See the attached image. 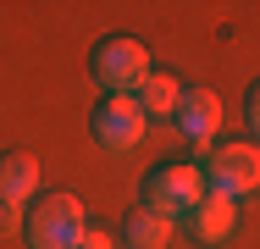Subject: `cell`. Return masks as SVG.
Here are the masks:
<instances>
[{
  "label": "cell",
  "instance_id": "cell-1",
  "mask_svg": "<svg viewBox=\"0 0 260 249\" xmlns=\"http://www.w3.org/2000/svg\"><path fill=\"white\" fill-rule=\"evenodd\" d=\"M78 233H83V205L67 189H50V194L28 199V222H22L28 249H72Z\"/></svg>",
  "mask_w": 260,
  "mask_h": 249
},
{
  "label": "cell",
  "instance_id": "cell-2",
  "mask_svg": "<svg viewBox=\"0 0 260 249\" xmlns=\"http://www.w3.org/2000/svg\"><path fill=\"white\" fill-rule=\"evenodd\" d=\"M200 183H205V194H221V199L255 194V183H260L255 139H244V144H210L205 161H200Z\"/></svg>",
  "mask_w": 260,
  "mask_h": 249
},
{
  "label": "cell",
  "instance_id": "cell-3",
  "mask_svg": "<svg viewBox=\"0 0 260 249\" xmlns=\"http://www.w3.org/2000/svg\"><path fill=\"white\" fill-rule=\"evenodd\" d=\"M200 194H205V183H200V166L194 161H155L150 177H144V210H155L166 222L188 216L200 205Z\"/></svg>",
  "mask_w": 260,
  "mask_h": 249
},
{
  "label": "cell",
  "instance_id": "cell-4",
  "mask_svg": "<svg viewBox=\"0 0 260 249\" xmlns=\"http://www.w3.org/2000/svg\"><path fill=\"white\" fill-rule=\"evenodd\" d=\"M89 72H94V83H100L105 95H127L150 72V50H144V39H133V34H105L100 45L89 50Z\"/></svg>",
  "mask_w": 260,
  "mask_h": 249
},
{
  "label": "cell",
  "instance_id": "cell-5",
  "mask_svg": "<svg viewBox=\"0 0 260 249\" xmlns=\"http://www.w3.org/2000/svg\"><path fill=\"white\" fill-rule=\"evenodd\" d=\"M144 116H139V105H133V95H105L94 100V116H89V133H94V144L105 149H133L139 139H144Z\"/></svg>",
  "mask_w": 260,
  "mask_h": 249
},
{
  "label": "cell",
  "instance_id": "cell-6",
  "mask_svg": "<svg viewBox=\"0 0 260 249\" xmlns=\"http://www.w3.org/2000/svg\"><path fill=\"white\" fill-rule=\"evenodd\" d=\"M172 122H177V133L188 139V144H205L216 139V128H221V100L210 95V89H183L177 95V111H172Z\"/></svg>",
  "mask_w": 260,
  "mask_h": 249
},
{
  "label": "cell",
  "instance_id": "cell-7",
  "mask_svg": "<svg viewBox=\"0 0 260 249\" xmlns=\"http://www.w3.org/2000/svg\"><path fill=\"white\" fill-rule=\"evenodd\" d=\"M34 189H39V161L28 149H6L0 155V205L17 210V205L34 199Z\"/></svg>",
  "mask_w": 260,
  "mask_h": 249
},
{
  "label": "cell",
  "instance_id": "cell-8",
  "mask_svg": "<svg viewBox=\"0 0 260 249\" xmlns=\"http://www.w3.org/2000/svg\"><path fill=\"white\" fill-rule=\"evenodd\" d=\"M188 222H194V238L200 244H227L233 227H238V205L221 199V194H200V205L188 210Z\"/></svg>",
  "mask_w": 260,
  "mask_h": 249
},
{
  "label": "cell",
  "instance_id": "cell-9",
  "mask_svg": "<svg viewBox=\"0 0 260 249\" xmlns=\"http://www.w3.org/2000/svg\"><path fill=\"white\" fill-rule=\"evenodd\" d=\"M127 95H133V105H139V116L150 122V116H172V111H177V95H183V83H177L172 72H144V78H139Z\"/></svg>",
  "mask_w": 260,
  "mask_h": 249
},
{
  "label": "cell",
  "instance_id": "cell-10",
  "mask_svg": "<svg viewBox=\"0 0 260 249\" xmlns=\"http://www.w3.org/2000/svg\"><path fill=\"white\" fill-rule=\"evenodd\" d=\"M122 244L127 249H166L172 244V222L155 216V210H144V205H133L122 216Z\"/></svg>",
  "mask_w": 260,
  "mask_h": 249
},
{
  "label": "cell",
  "instance_id": "cell-11",
  "mask_svg": "<svg viewBox=\"0 0 260 249\" xmlns=\"http://www.w3.org/2000/svg\"><path fill=\"white\" fill-rule=\"evenodd\" d=\"M72 249H116V238H111L105 227H89V222H83V233H78V244H72Z\"/></svg>",
  "mask_w": 260,
  "mask_h": 249
},
{
  "label": "cell",
  "instance_id": "cell-12",
  "mask_svg": "<svg viewBox=\"0 0 260 249\" xmlns=\"http://www.w3.org/2000/svg\"><path fill=\"white\" fill-rule=\"evenodd\" d=\"M255 100H260V89H249V95H244V122H249V133L260 128V105H255Z\"/></svg>",
  "mask_w": 260,
  "mask_h": 249
}]
</instances>
